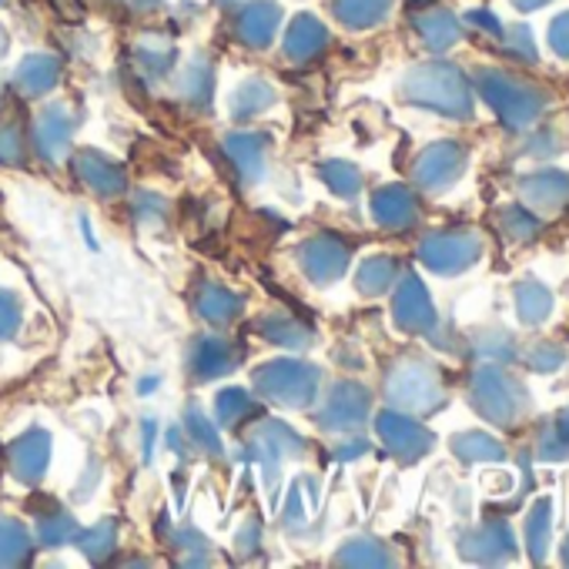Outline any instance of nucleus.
Listing matches in <instances>:
<instances>
[{
  "instance_id": "nucleus-1",
  "label": "nucleus",
  "mask_w": 569,
  "mask_h": 569,
  "mask_svg": "<svg viewBox=\"0 0 569 569\" xmlns=\"http://www.w3.org/2000/svg\"><path fill=\"white\" fill-rule=\"evenodd\" d=\"M476 91L479 98L499 114V121L509 131H529L539 124V118L549 108V91L522 74H509L499 68H479L476 71Z\"/></svg>"
},
{
  "instance_id": "nucleus-2",
  "label": "nucleus",
  "mask_w": 569,
  "mask_h": 569,
  "mask_svg": "<svg viewBox=\"0 0 569 569\" xmlns=\"http://www.w3.org/2000/svg\"><path fill=\"white\" fill-rule=\"evenodd\" d=\"M469 402L486 422L499 429H519L532 409L522 379L499 362L476 366V372L469 376Z\"/></svg>"
},
{
  "instance_id": "nucleus-3",
  "label": "nucleus",
  "mask_w": 569,
  "mask_h": 569,
  "mask_svg": "<svg viewBox=\"0 0 569 569\" xmlns=\"http://www.w3.org/2000/svg\"><path fill=\"white\" fill-rule=\"evenodd\" d=\"M409 91L416 101L432 104L436 111H442L449 118H459V121L472 118V84L452 64L416 68V74L409 78Z\"/></svg>"
},
{
  "instance_id": "nucleus-4",
  "label": "nucleus",
  "mask_w": 569,
  "mask_h": 569,
  "mask_svg": "<svg viewBox=\"0 0 569 569\" xmlns=\"http://www.w3.org/2000/svg\"><path fill=\"white\" fill-rule=\"evenodd\" d=\"M482 234L472 228H459V231H442L432 234L422 248V258L432 271L439 274H459L466 268H472L482 258Z\"/></svg>"
},
{
  "instance_id": "nucleus-5",
  "label": "nucleus",
  "mask_w": 569,
  "mask_h": 569,
  "mask_svg": "<svg viewBox=\"0 0 569 569\" xmlns=\"http://www.w3.org/2000/svg\"><path fill=\"white\" fill-rule=\"evenodd\" d=\"M462 556L472 559V562H482V566H502V562H512L519 556V542H516V532L509 529L506 519H489L482 526H472L462 542H459Z\"/></svg>"
},
{
  "instance_id": "nucleus-6",
  "label": "nucleus",
  "mask_w": 569,
  "mask_h": 569,
  "mask_svg": "<svg viewBox=\"0 0 569 569\" xmlns=\"http://www.w3.org/2000/svg\"><path fill=\"white\" fill-rule=\"evenodd\" d=\"M519 194L536 214H559L569 204V171L539 168L519 178Z\"/></svg>"
},
{
  "instance_id": "nucleus-7",
  "label": "nucleus",
  "mask_w": 569,
  "mask_h": 569,
  "mask_svg": "<svg viewBox=\"0 0 569 569\" xmlns=\"http://www.w3.org/2000/svg\"><path fill=\"white\" fill-rule=\"evenodd\" d=\"M462 168H466V151H462V144L442 141V144H436V148H429V151L422 154L416 174H419V181H422L429 191H446V188H452V184L459 181Z\"/></svg>"
},
{
  "instance_id": "nucleus-8",
  "label": "nucleus",
  "mask_w": 569,
  "mask_h": 569,
  "mask_svg": "<svg viewBox=\"0 0 569 569\" xmlns=\"http://www.w3.org/2000/svg\"><path fill=\"white\" fill-rule=\"evenodd\" d=\"M512 306H516V319L529 329H539L552 309H556V299L549 292V284H542L539 278L526 274L516 281V289H512Z\"/></svg>"
},
{
  "instance_id": "nucleus-9",
  "label": "nucleus",
  "mask_w": 569,
  "mask_h": 569,
  "mask_svg": "<svg viewBox=\"0 0 569 569\" xmlns=\"http://www.w3.org/2000/svg\"><path fill=\"white\" fill-rule=\"evenodd\" d=\"M552 499L549 496H539L529 512H526V526H522V542H526V552L532 562H546V552L552 546Z\"/></svg>"
},
{
  "instance_id": "nucleus-10",
  "label": "nucleus",
  "mask_w": 569,
  "mask_h": 569,
  "mask_svg": "<svg viewBox=\"0 0 569 569\" xmlns=\"http://www.w3.org/2000/svg\"><path fill=\"white\" fill-rule=\"evenodd\" d=\"M519 362L536 376H552L569 362V349L556 339H532L519 346Z\"/></svg>"
},
{
  "instance_id": "nucleus-11",
  "label": "nucleus",
  "mask_w": 569,
  "mask_h": 569,
  "mask_svg": "<svg viewBox=\"0 0 569 569\" xmlns=\"http://www.w3.org/2000/svg\"><path fill=\"white\" fill-rule=\"evenodd\" d=\"M496 224H499L502 238H509V241H516V244H529V241H536L539 231H542L539 214L529 211L526 204H502V208L496 211Z\"/></svg>"
},
{
  "instance_id": "nucleus-12",
  "label": "nucleus",
  "mask_w": 569,
  "mask_h": 569,
  "mask_svg": "<svg viewBox=\"0 0 569 569\" xmlns=\"http://www.w3.org/2000/svg\"><path fill=\"white\" fill-rule=\"evenodd\" d=\"M416 31L422 34V41L432 48V51H449L452 44H459V21L449 14V11H442V8H436V11H426V14H419L416 18Z\"/></svg>"
},
{
  "instance_id": "nucleus-13",
  "label": "nucleus",
  "mask_w": 569,
  "mask_h": 569,
  "mask_svg": "<svg viewBox=\"0 0 569 569\" xmlns=\"http://www.w3.org/2000/svg\"><path fill=\"white\" fill-rule=\"evenodd\" d=\"M452 449L462 462H502L506 449L499 446V439L486 436V432H462L452 439Z\"/></svg>"
},
{
  "instance_id": "nucleus-14",
  "label": "nucleus",
  "mask_w": 569,
  "mask_h": 569,
  "mask_svg": "<svg viewBox=\"0 0 569 569\" xmlns=\"http://www.w3.org/2000/svg\"><path fill=\"white\" fill-rule=\"evenodd\" d=\"M532 456L539 462H569V439L562 436V429L556 426V419L542 422L536 439H532Z\"/></svg>"
},
{
  "instance_id": "nucleus-15",
  "label": "nucleus",
  "mask_w": 569,
  "mask_h": 569,
  "mask_svg": "<svg viewBox=\"0 0 569 569\" xmlns=\"http://www.w3.org/2000/svg\"><path fill=\"white\" fill-rule=\"evenodd\" d=\"M476 352L486 359V362H499V366H509L519 359V342L506 332V329H489L476 339Z\"/></svg>"
},
{
  "instance_id": "nucleus-16",
  "label": "nucleus",
  "mask_w": 569,
  "mask_h": 569,
  "mask_svg": "<svg viewBox=\"0 0 569 569\" xmlns=\"http://www.w3.org/2000/svg\"><path fill=\"white\" fill-rule=\"evenodd\" d=\"M499 44H502V54H509V58L519 61V64H529V68H532V64L539 61L532 31H529L526 24H509V28H502Z\"/></svg>"
},
{
  "instance_id": "nucleus-17",
  "label": "nucleus",
  "mask_w": 569,
  "mask_h": 569,
  "mask_svg": "<svg viewBox=\"0 0 569 569\" xmlns=\"http://www.w3.org/2000/svg\"><path fill=\"white\" fill-rule=\"evenodd\" d=\"M399 306H402V326H406V329H429V322H432V306H429L426 292L419 289L416 281L406 284V292H402Z\"/></svg>"
},
{
  "instance_id": "nucleus-18",
  "label": "nucleus",
  "mask_w": 569,
  "mask_h": 569,
  "mask_svg": "<svg viewBox=\"0 0 569 569\" xmlns=\"http://www.w3.org/2000/svg\"><path fill=\"white\" fill-rule=\"evenodd\" d=\"M389 8H392V0H339V14L356 28L382 21Z\"/></svg>"
},
{
  "instance_id": "nucleus-19",
  "label": "nucleus",
  "mask_w": 569,
  "mask_h": 569,
  "mask_svg": "<svg viewBox=\"0 0 569 569\" xmlns=\"http://www.w3.org/2000/svg\"><path fill=\"white\" fill-rule=\"evenodd\" d=\"M386 436H389L399 449H409V456H419V452H426V449L432 446V436H429L426 429H419L416 422H402V419L386 422Z\"/></svg>"
},
{
  "instance_id": "nucleus-20",
  "label": "nucleus",
  "mask_w": 569,
  "mask_h": 569,
  "mask_svg": "<svg viewBox=\"0 0 569 569\" xmlns=\"http://www.w3.org/2000/svg\"><path fill=\"white\" fill-rule=\"evenodd\" d=\"M522 151L529 154V158H539V161H546V158H556V154H562V138L552 131V128H529V134H526V141H522Z\"/></svg>"
},
{
  "instance_id": "nucleus-21",
  "label": "nucleus",
  "mask_w": 569,
  "mask_h": 569,
  "mask_svg": "<svg viewBox=\"0 0 569 569\" xmlns=\"http://www.w3.org/2000/svg\"><path fill=\"white\" fill-rule=\"evenodd\" d=\"M549 48H552L556 58L569 61V11L552 18V24H549Z\"/></svg>"
},
{
  "instance_id": "nucleus-22",
  "label": "nucleus",
  "mask_w": 569,
  "mask_h": 569,
  "mask_svg": "<svg viewBox=\"0 0 569 569\" xmlns=\"http://www.w3.org/2000/svg\"><path fill=\"white\" fill-rule=\"evenodd\" d=\"M469 28H476V31H482V34H489V38H502V21L499 18H492L489 11H472L469 14Z\"/></svg>"
},
{
  "instance_id": "nucleus-23",
  "label": "nucleus",
  "mask_w": 569,
  "mask_h": 569,
  "mask_svg": "<svg viewBox=\"0 0 569 569\" xmlns=\"http://www.w3.org/2000/svg\"><path fill=\"white\" fill-rule=\"evenodd\" d=\"M509 4H512L516 11H522V14H532V11H539V8L552 4V0H509Z\"/></svg>"
},
{
  "instance_id": "nucleus-24",
  "label": "nucleus",
  "mask_w": 569,
  "mask_h": 569,
  "mask_svg": "<svg viewBox=\"0 0 569 569\" xmlns=\"http://www.w3.org/2000/svg\"><path fill=\"white\" fill-rule=\"evenodd\" d=\"M556 426H559V429H562V436L569 439V406L556 416Z\"/></svg>"
},
{
  "instance_id": "nucleus-25",
  "label": "nucleus",
  "mask_w": 569,
  "mask_h": 569,
  "mask_svg": "<svg viewBox=\"0 0 569 569\" xmlns=\"http://www.w3.org/2000/svg\"><path fill=\"white\" fill-rule=\"evenodd\" d=\"M559 559L569 566V536H566V539H562V546H559Z\"/></svg>"
}]
</instances>
